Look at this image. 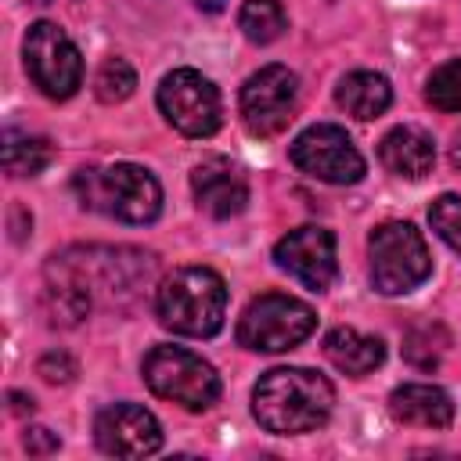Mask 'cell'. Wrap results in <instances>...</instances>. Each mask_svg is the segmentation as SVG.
<instances>
[{"label": "cell", "instance_id": "1", "mask_svg": "<svg viewBox=\"0 0 461 461\" xmlns=\"http://www.w3.org/2000/svg\"><path fill=\"white\" fill-rule=\"evenodd\" d=\"M331 407H335L331 382L310 367H274L259 375L252 389V414L274 436L313 432L328 421Z\"/></svg>", "mask_w": 461, "mask_h": 461}, {"label": "cell", "instance_id": "2", "mask_svg": "<svg viewBox=\"0 0 461 461\" xmlns=\"http://www.w3.org/2000/svg\"><path fill=\"white\" fill-rule=\"evenodd\" d=\"M158 321L187 339H209L227 317V285L209 267H176L155 292Z\"/></svg>", "mask_w": 461, "mask_h": 461}, {"label": "cell", "instance_id": "3", "mask_svg": "<svg viewBox=\"0 0 461 461\" xmlns=\"http://www.w3.org/2000/svg\"><path fill=\"white\" fill-rule=\"evenodd\" d=\"M72 187L83 209L112 216L119 223H151L162 209L158 180L144 166H133V162L79 169Z\"/></svg>", "mask_w": 461, "mask_h": 461}, {"label": "cell", "instance_id": "4", "mask_svg": "<svg viewBox=\"0 0 461 461\" xmlns=\"http://www.w3.org/2000/svg\"><path fill=\"white\" fill-rule=\"evenodd\" d=\"M371 256V285L382 295H407L432 274V256L414 223L389 220L367 238Z\"/></svg>", "mask_w": 461, "mask_h": 461}, {"label": "cell", "instance_id": "5", "mask_svg": "<svg viewBox=\"0 0 461 461\" xmlns=\"http://www.w3.org/2000/svg\"><path fill=\"white\" fill-rule=\"evenodd\" d=\"M144 382L155 396L187 411H205L220 396L216 367L184 346H155L144 357Z\"/></svg>", "mask_w": 461, "mask_h": 461}, {"label": "cell", "instance_id": "6", "mask_svg": "<svg viewBox=\"0 0 461 461\" xmlns=\"http://www.w3.org/2000/svg\"><path fill=\"white\" fill-rule=\"evenodd\" d=\"M313 328H317V313L303 299L267 292L245 306L238 321V342L256 353H285L295 349L303 339H310Z\"/></svg>", "mask_w": 461, "mask_h": 461}, {"label": "cell", "instance_id": "7", "mask_svg": "<svg viewBox=\"0 0 461 461\" xmlns=\"http://www.w3.org/2000/svg\"><path fill=\"white\" fill-rule=\"evenodd\" d=\"M22 54H25V72L40 86V94H47L54 101H65V97H72L79 90L83 58H79L76 43L68 40V32L58 29L54 22L29 25Z\"/></svg>", "mask_w": 461, "mask_h": 461}, {"label": "cell", "instance_id": "8", "mask_svg": "<svg viewBox=\"0 0 461 461\" xmlns=\"http://www.w3.org/2000/svg\"><path fill=\"white\" fill-rule=\"evenodd\" d=\"M158 112L184 137H212L223 119L220 90L194 68H173L158 83Z\"/></svg>", "mask_w": 461, "mask_h": 461}, {"label": "cell", "instance_id": "9", "mask_svg": "<svg viewBox=\"0 0 461 461\" xmlns=\"http://www.w3.org/2000/svg\"><path fill=\"white\" fill-rule=\"evenodd\" d=\"M295 104H299V79L288 65H267L252 72L238 97L241 122L256 137H274L288 130V122L295 119Z\"/></svg>", "mask_w": 461, "mask_h": 461}, {"label": "cell", "instance_id": "10", "mask_svg": "<svg viewBox=\"0 0 461 461\" xmlns=\"http://www.w3.org/2000/svg\"><path fill=\"white\" fill-rule=\"evenodd\" d=\"M288 158L299 173L324 180V184H357L364 176V155L357 151L353 137L331 122L303 130L292 140Z\"/></svg>", "mask_w": 461, "mask_h": 461}, {"label": "cell", "instance_id": "11", "mask_svg": "<svg viewBox=\"0 0 461 461\" xmlns=\"http://www.w3.org/2000/svg\"><path fill=\"white\" fill-rule=\"evenodd\" d=\"M274 259L281 270H288L299 285H306L310 292H324L331 288L335 274H339V259H335V238L324 227H295L288 230L277 245H274Z\"/></svg>", "mask_w": 461, "mask_h": 461}, {"label": "cell", "instance_id": "12", "mask_svg": "<svg viewBox=\"0 0 461 461\" xmlns=\"http://www.w3.org/2000/svg\"><path fill=\"white\" fill-rule=\"evenodd\" d=\"M94 439L112 457H148L162 447V429L151 411L137 403H112L97 414Z\"/></svg>", "mask_w": 461, "mask_h": 461}, {"label": "cell", "instance_id": "13", "mask_svg": "<svg viewBox=\"0 0 461 461\" xmlns=\"http://www.w3.org/2000/svg\"><path fill=\"white\" fill-rule=\"evenodd\" d=\"M191 191L198 198V209L209 212V216H216V220L238 216L245 209V202H249V184L238 173V166H230L227 158L202 162L191 173Z\"/></svg>", "mask_w": 461, "mask_h": 461}, {"label": "cell", "instance_id": "14", "mask_svg": "<svg viewBox=\"0 0 461 461\" xmlns=\"http://www.w3.org/2000/svg\"><path fill=\"white\" fill-rule=\"evenodd\" d=\"M378 158L389 173L403 176V180H421L432 173V162H436V144L425 130L418 126H396L382 137L378 144Z\"/></svg>", "mask_w": 461, "mask_h": 461}, {"label": "cell", "instance_id": "15", "mask_svg": "<svg viewBox=\"0 0 461 461\" xmlns=\"http://www.w3.org/2000/svg\"><path fill=\"white\" fill-rule=\"evenodd\" d=\"M389 411H393L396 421L418 425V429H447L450 418H454L450 396L439 385H429V382H407V385L393 389Z\"/></svg>", "mask_w": 461, "mask_h": 461}, {"label": "cell", "instance_id": "16", "mask_svg": "<svg viewBox=\"0 0 461 461\" xmlns=\"http://www.w3.org/2000/svg\"><path fill=\"white\" fill-rule=\"evenodd\" d=\"M324 357L339 371L360 378V375H371L385 360V346H382V339L360 335L357 328H331L324 335Z\"/></svg>", "mask_w": 461, "mask_h": 461}, {"label": "cell", "instance_id": "17", "mask_svg": "<svg viewBox=\"0 0 461 461\" xmlns=\"http://www.w3.org/2000/svg\"><path fill=\"white\" fill-rule=\"evenodd\" d=\"M335 101L353 115V119H360V122H367V119H378L385 108H389V101H393V86H389V79L385 76H378V72H349V76H342V83H339V90H335Z\"/></svg>", "mask_w": 461, "mask_h": 461}, {"label": "cell", "instance_id": "18", "mask_svg": "<svg viewBox=\"0 0 461 461\" xmlns=\"http://www.w3.org/2000/svg\"><path fill=\"white\" fill-rule=\"evenodd\" d=\"M50 140L25 133V130H4V169L11 176H36L50 162Z\"/></svg>", "mask_w": 461, "mask_h": 461}, {"label": "cell", "instance_id": "19", "mask_svg": "<svg viewBox=\"0 0 461 461\" xmlns=\"http://www.w3.org/2000/svg\"><path fill=\"white\" fill-rule=\"evenodd\" d=\"M285 25H288V18L277 0H245L238 11V29L252 43H274L285 32Z\"/></svg>", "mask_w": 461, "mask_h": 461}, {"label": "cell", "instance_id": "20", "mask_svg": "<svg viewBox=\"0 0 461 461\" xmlns=\"http://www.w3.org/2000/svg\"><path fill=\"white\" fill-rule=\"evenodd\" d=\"M447 346H450V335L443 331V324H432V321L414 324V328L403 335V357H407V364H414L418 371L439 367Z\"/></svg>", "mask_w": 461, "mask_h": 461}, {"label": "cell", "instance_id": "21", "mask_svg": "<svg viewBox=\"0 0 461 461\" xmlns=\"http://www.w3.org/2000/svg\"><path fill=\"white\" fill-rule=\"evenodd\" d=\"M137 86V72L126 58H104L97 76H94V94L104 101V104H119L133 94Z\"/></svg>", "mask_w": 461, "mask_h": 461}, {"label": "cell", "instance_id": "22", "mask_svg": "<svg viewBox=\"0 0 461 461\" xmlns=\"http://www.w3.org/2000/svg\"><path fill=\"white\" fill-rule=\"evenodd\" d=\"M425 101L439 112H461V58L432 68L425 83Z\"/></svg>", "mask_w": 461, "mask_h": 461}, {"label": "cell", "instance_id": "23", "mask_svg": "<svg viewBox=\"0 0 461 461\" xmlns=\"http://www.w3.org/2000/svg\"><path fill=\"white\" fill-rule=\"evenodd\" d=\"M429 223L454 252H461V194H439L429 209Z\"/></svg>", "mask_w": 461, "mask_h": 461}, {"label": "cell", "instance_id": "24", "mask_svg": "<svg viewBox=\"0 0 461 461\" xmlns=\"http://www.w3.org/2000/svg\"><path fill=\"white\" fill-rule=\"evenodd\" d=\"M36 375H40L43 382H50V385H65V382L76 378V360H72L65 349H50V353L40 357Z\"/></svg>", "mask_w": 461, "mask_h": 461}, {"label": "cell", "instance_id": "25", "mask_svg": "<svg viewBox=\"0 0 461 461\" xmlns=\"http://www.w3.org/2000/svg\"><path fill=\"white\" fill-rule=\"evenodd\" d=\"M25 450L29 454H54L58 450V436L50 429H29L25 432Z\"/></svg>", "mask_w": 461, "mask_h": 461}, {"label": "cell", "instance_id": "26", "mask_svg": "<svg viewBox=\"0 0 461 461\" xmlns=\"http://www.w3.org/2000/svg\"><path fill=\"white\" fill-rule=\"evenodd\" d=\"M11 411H14V414H32V396L11 393Z\"/></svg>", "mask_w": 461, "mask_h": 461}, {"label": "cell", "instance_id": "27", "mask_svg": "<svg viewBox=\"0 0 461 461\" xmlns=\"http://www.w3.org/2000/svg\"><path fill=\"white\" fill-rule=\"evenodd\" d=\"M450 162H454V169H461V133H457L454 144H450Z\"/></svg>", "mask_w": 461, "mask_h": 461}, {"label": "cell", "instance_id": "28", "mask_svg": "<svg viewBox=\"0 0 461 461\" xmlns=\"http://www.w3.org/2000/svg\"><path fill=\"white\" fill-rule=\"evenodd\" d=\"M194 4H198L202 11H220V7L227 4V0H194Z\"/></svg>", "mask_w": 461, "mask_h": 461}]
</instances>
